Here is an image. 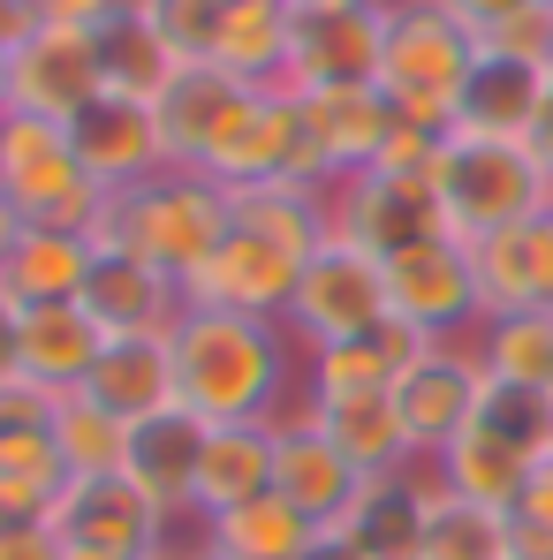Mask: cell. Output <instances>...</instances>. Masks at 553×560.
<instances>
[{"instance_id": "1", "label": "cell", "mask_w": 553, "mask_h": 560, "mask_svg": "<svg viewBox=\"0 0 553 560\" xmlns=\"http://www.w3.org/2000/svg\"><path fill=\"white\" fill-rule=\"evenodd\" d=\"M296 378V334L280 318H243V311H205L183 303L175 318V386L197 424H266L288 401Z\"/></svg>"}, {"instance_id": "2", "label": "cell", "mask_w": 553, "mask_h": 560, "mask_svg": "<svg viewBox=\"0 0 553 560\" xmlns=\"http://www.w3.org/2000/svg\"><path fill=\"white\" fill-rule=\"evenodd\" d=\"M235 212H228V189L197 167H160L152 183L114 189L92 220V250H129L145 266H160L168 280H197V266L228 243Z\"/></svg>"}, {"instance_id": "3", "label": "cell", "mask_w": 553, "mask_h": 560, "mask_svg": "<svg viewBox=\"0 0 553 560\" xmlns=\"http://www.w3.org/2000/svg\"><path fill=\"white\" fill-rule=\"evenodd\" d=\"M433 205H440V228H448L456 243H485V235H500V228L546 220L553 212V175L523 137H470V129H448V137H440V160H433Z\"/></svg>"}, {"instance_id": "4", "label": "cell", "mask_w": 553, "mask_h": 560, "mask_svg": "<svg viewBox=\"0 0 553 560\" xmlns=\"http://www.w3.org/2000/svg\"><path fill=\"white\" fill-rule=\"evenodd\" d=\"M477 77V31L456 23L440 0H387V46H379V92L417 129H456L462 92Z\"/></svg>"}, {"instance_id": "5", "label": "cell", "mask_w": 553, "mask_h": 560, "mask_svg": "<svg viewBox=\"0 0 553 560\" xmlns=\"http://www.w3.org/2000/svg\"><path fill=\"white\" fill-rule=\"evenodd\" d=\"M546 455H553V401L546 394H523V386H493L485 409H477L425 469H433L448 492H462V500L516 508L523 477L546 463Z\"/></svg>"}, {"instance_id": "6", "label": "cell", "mask_w": 553, "mask_h": 560, "mask_svg": "<svg viewBox=\"0 0 553 560\" xmlns=\"http://www.w3.org/2000/svg\"><path fill=\"white\" fill-rule=\"evenodd\" d=\"M387 318H394V303H387V258L371 243H357V235L326 228V243L303 258V280L288 295L296 349L311 357V349L371 341V334H387Z\"/></svg>"}, {"instance_id": "7", "label": "cell", "mask_w": 553, "mask_h": 560, "mask_svg": "<svg viewBox=\"0 0 553 560\" xmlns=\"http://www.w3.org/2000/svg\"><path fill=\"white\" fill-rule=\"evenodd\" d=\"M0 197L23 212V228H84L92 235L106 189L84 175L69 121L46 114H0Z\"/></svg>"}, {"instance_id": "8", "label": "cell", "mask_w": 553, "mask_h": 560, "mask_svg": "<svg viewBox=\"0 0 553 560\" xmlns=\"http://www.w3.org/2000/svg\"><path fill=\"white\" fill-rule=\"evenodd\" d=\"M99 92H106V54L84 23H31L8 46V114L77 121Z\"/></svg>"}, {"instance_id": "9", "label": "cell", "mask_w": 553, "mask_h": 560, "mask_svg": "<svg viewBox=\"0 0 553 560\" xmlns=\"http://www.w3.org/2000/svg\"><path fill=\"white\" fill-rule=\"evenodd\" d=\"M46 530H54L61 560H152L168 515L114 469V477H69Z\"/></svg>"}, {"instance_id": "10", "label": "cell", "mask_w": 553, "mask_h": 560, "mask_svg": "<svg viewBox=\"0 0 553 560\" xmlns=\"http://www.w3.org/2000/svg\"><path fill=\"white\" fill-rule=\"evenodd\" d=\"M387 303L402 326H417L425 341H470L477 334V273H470V243L417 235L402 250H387Z\"/></svg>"}, {"instance_id": "11", "label": "cell", "mask_w": 553, "mask_h": 560, "mask_svg": "<svg viewBox=\"0 0 553 560\" xmlns=\"http://www.w3.org/2000/svg\"><path fill=\"white\" fill-rule=\"evenodd\" d=\"M274 492L311 523V530H334V523H357L371 477L349 463V455L319 432V417L296 401V409L274 417Z\"/></svg>"}, {"instance_id": "12", "label": "cell", "mask_w": 553, "mask_h": 560, "mask_svg": "<svg viewBox=\"0 0 553 560\" xmlns=\"http://www.w3.org/2000/svg\"><path fill=\"white\" fill-rule=\"evenodd\" d=\"M485 394H493V378L477 364V341H433L410 372L394 378V409H402V424H410L417 463H433V455L456 440L462 424L485 409Z\"/></svg>"}, {"instance_id": "13", "label": "cell", "mask_w": 553, "mask_h": 560, "mask_svg": "<svg viewBox=\"0 0 553 560\" xmlns=\"http://www.w3.org/2000/svg\"><path fill=\"white\" fill-rule=\"evenodd\" d=\"M69 144H77V160H84V175H92L106 197L114 189H137L152 183L160 167H168V137H160V106L137 92H99L77 121H69Z\"/></svg>"}, {"instance_id": "14", "label": "cell", "mask_w": 553, "mask_h": 560, "mask_svg": "<svg viewBox=\"0 0 553 560\" xmlns=\"http://www.w3.org/2000/svg\"><path fill=\"white\" fill-rule=\"evenodd\" d=\"M303 280V258L280 250L251 228H228V243L197 266V280L183 288V303H205V311H243V318H280L288 326V295Z\"/></svg>"}, {"instance_id": "15", "label": "cell", "mask_w": 553, "mask_h": 560, "mask_svg": "<svg viewBox=\"0 0 553 560\" xmlns=\"http://www.w3.org/2000/svg\"><path fill=\"white\" fill-rule=\"evenodd\" d=\"M470 273H477V326L516 311H553V212L470 243Z\"/></svg>"}, {"instance_id": "16", "label": "cell", "mask_w": 553, "mask_h": 560, "mask_svg": "<svg viewBox=\"0 0 553 560\" xmlns=\"http://www.w3.org/2000/svg\"><path fill=\"white\" fill-rule=\"evenodd\" d=\"M99 409H114L122 424H152L168 409H183V386H175V334H114L99 349L92 378H84Z\"/></svg>"}, {"instance_id": "17", "label": "cell", "mask_w": 553, "mask_h": 560, "mask_svg": "<svg viewBox=\"0 0 553 560\" xmlns=\"http://www.w3.org/2000/svg\"><path fill=\"white\" fill-rule=\"evenodd\" d=\"M379 46H387V0L379 8H342V15H296L288 92H311V84H379Z\"/></svg>"}, {"instance_id": "18", "label": "cell", "mask_w": 553, "mask_h": 560, "mask_svg": "<svg viewBox=\"0 0 553 560\" xmlns=\"http://www.w3.org/2000/svg\"><path fill=\"white\" fill-rule=\"evenodd\" d=\"M303 98V121H311V137H319V152H326V175L334 183H349V175H365L371 160L387 152V137H394V106L379 84H311Z\"/></svg>"}, {"instance_id": "19", "label": "cell", "mask_w": 553, "mask_h": 560, "mask_svg": "<svg viewBox=\"0 0 553 560\" xmlns=\"http://www.w3.org/2000/svg\"><path fill=\"white\" fill-rule=\"evenodd\" d=\"M84 311L99 318V334H175L183 318V280H168L160 266L129 258V250H99L92 280H84Z\"/></svg>"}, {"instance_id": "20", "label": "cell", "mask_w": 553, "mask_h": 560, "mask_svg": "<svg viewBox=\"0 0 553 560\" xmlns=\"http://www.w3.org/2000/svg\"><path fill=\"white\" fill-rule=\"evenodd\" d=\"M197 447H205V424L189 409H168L152 424H129V455L122 477L160 508V515H197Z\"/></svg>"}, {"instance_id": "21", "label": "cell", "mask_w": 553, "mask_h": 560, "mask_svg": "<svg viewBox=\"0 0 553 560\" xmlns=\"http://www.w3.org/2000/svg\"><path fill=\"white\" fill-rule=\"evenodd\" d=\"M92 235L84 228H23L8 266H0V295L38 311V303H84V280H92Z\"/></svg>"}, {"instance_id": "22", "label": "cell", "mask_w": 553, "mask_h": 560, "mask_svg": "<svg viewBox=\"0 0 553 560\" xmlns=\"http://www.w3.org/2000/svg\"><path fill=\"white\" fill-rule=\"evenodd\" d=\"M251 84H235L220 61H197V69H175L168 92L152 98L160 106V137H168V167H197L212 152V137L228 129V114L243 106Z\"/></svg>"}, {"instance_id": "23", "label": "cell", "mask_w": 553, "mask_h": 560, "mask_svg": "<svg viewBox=\"0 0 553 560\" xmlns=\"http://www.w3.org/2000/svg\"><path fill=\"white\" fill-rule=\"evenodd\" d=\"M319 417V432L365 469V477H402L417 469V447H410V424L394 409V386L387 394H334V401H303Z\"/></svg>"}, {"instance_id": "24", "label": "cell", "mask_w": 553, "mask_h": 560, "mask_svg": "<svg viewBox=\"0 0 553 560\" xmlns=\"http://www.w3.org/2000/svg\"><path fill=\"white\" fill-rule=\"evenodd\" d=\"M546 98H553V77L539 69V61L477 54V77H470V92H462L456 129H470V137H523V144H531Z\"/></svg>"}, {"instance_id": "25", "label": "cell", "mask_w": 553, "mask_h": 560, "mask_svg": "<svg viewBox=\"0 0 553 560\" xmlns=\"http://www.w3.org/2000/svg\"><path fill=\"white\" fill-rule=\"evenodd\" d=\"M274 492V417L266 424H205L197 447V515H228L243 500Z\"/></svg>"}, {"instance_id": "26", "label": "cell", "mask_w": 553, "mask_h": 560, "mask_svg": "<svg viewBox=\"0 0 553 560\" xmlns=\"http://www.w3.org/2000/svg\"><path fill=\"white\" fill-rule=\"evenodd\" d=\"M212 61H220L235 84H288V61H296V8H288V0H220Z\"/></svg>"}, {"instance_id": "27", "label": "cell", "mask_w": 553, "mask_h": 560, "mask_svg": "<svg viewBox=\"0 0 553 560\" xmlns=\"http://www.w3.org/2000/svg\"><path fill=\"white\" fill-rule=\"evenodd\" d=\"M99 349H106V334H99V318L84 303H38V311H23V378L31 386L77 394L92 378Z\"/></svg>"}, {"instance_id": "28", "label": "cell", "mask_w": 553, "mask_h": 560, "mask_svg": "<svg viewBox=\"0 0 553 560\" xmlns=\"http://www.w3.org/2000/svg\"><path fill=\"white\" fill-rule=\"evenodd\" d=\"M417 560H516V523H508V508L462 500V492H448L440 477H425Z\"/></svg>"}, {"instance_id": "29", "label": "cell", "mask_w": 553, "mask_h": 560, "mask_svg": "<svg viewBox=\"0 0 553 560\" xmlns=\"http://www.w3.org/2000/svg\"><path fill=\"white\" fill-rule=\"evenodd\" d=\"M228 212H235V228H251V235H266L280 250H296V258H311L319 243H326V189L311 183H251V189H228Z\"/></svg>"}, {"instance_id": "30", "label": "cell", "mask_w": 553, "mask_h": 560, "mask_svg": "<svg viewBox=\"0 0 553 560\" xmlns=\"http://www.w3.org/2000/svg\"><path fill=\"white\" fill-rule=\"evenodd\" d=\"M0 477L69 485L61 447H54V394L31 386V378H8V386H0Z\"/></svg>"}, {"instance_id": "31", "label": "cell", "mask_w": 553, "mask_h": 560, "mask_svg": "<svg viewBox=\"0 0 553 560\" xmlns=\"http://www.w3.org/2000/svg\"><path fill=\"white\" fill-rule=\"evenodd\" d=\"M205 530H212V553H220V560H303V553H311V538H319L280 492H258V500L212 515Z\"/></svg>"}, {"instance_id": "32", "label": "cell", "mask_w": 553, "mask_h": 560, "mask_svg": "<svg viewBox=\"0 0 553 560\" xmlns=\"http://www.w3.org/2000/svg\"><path fill=\"white\" fill-rule=\"evenodd\" d=\"M470 341H477V364H485L493 386H523V394H546L553 386V311L485 318Z\"/></svg>"}, {"instance_id": "33", "label": "cell", "mask_w": 553, "mask_h": 560, "mask_svg": "<svg viewBox=\"0 0 553 560\" xmlns=\"http://www.w3.org/2000/svg\"><path fill=\"white\" fill-rule=\"evenodd\" d=\"M425 477L433 469H402V477H371L365 508H357V538L371 546V560H417V530H425Z\"/></svg>"}, {"instance_id": "34", "label": "cell", "mask_w": 553, "mask_h": 560, "mask_svg": "<svg viewBox=\"0 0 553 560\" xmlns=\"http://www.w3.org/2000/svg\"><path fill=\"white\" fill-rule=\"evenodd\" d=\"M54 447H61L69 477H114L129 455V424L77 386V394H54Z\"/></svg>"}, {"instance_id": "35", "label": "cell", "mask_w": 553, "mask_h": 560, "mask_svg": "<svg viewBox=\"0 0 553 560\" xmlns=\"http://www.w3.org/2000/svg\"><path fill=\"white\" fill-rule=\"evenodd\" d=\"M99 54H106V92H137V98H160L168 92V77L183 69L152 31H145V15L129 8V15H114L106 31H99Z\"/></svg>"}, {"instance_id": "36", "label": "cell", "mask_w": 553, "mask_h": 560, "mask_svg": "<svg viewBox=\"0 0 553 560\" xmlns=\"http://www.w3.org/2000/svg\"><path fill=\"white\" fill-rule=\"evenodd\" d=\"M137 15H145V31L183 61H212V38H220V0H137Z\"/></svg>"}, {"instance_id": "37", "label": "cell", "mask_w": 553, "mask_h": 560, "mask_svg": "<svg viewBox=\"0 0 553 560\" xmlns=\"http://www.w3.org/2000/svg\"><path fill=\"white\" fill-rule=\"evenodd\" d=\"M508 523H516V560H553V455L523 477Z\"/></svg>"}, {"instance_id": "38", "label": "cell", "mask_w": 553, "mask_h": 560, "mask_svg": "<svg viewBox=\"0 0 553 560\" xmlns=\"http://www.w3.org/2000/svg\"><path fill=\"white\" fill-rule=\"evenodd\" d=\"M54 500H61V485H46V477H0V530H38L54 515Z\"/></svg>"}, {"instance_id": "39", "label": "cell", "mask_w": 553, "mask_h": 560, "mask_svg": "<svg viewBox=\"0 0 553 560\" xmlns=\"http://www.w3.org/2000/svg\"><path fill=\"white\" fill-rule=\"evenodd\" d=\"M137 0H31L38 23H84V31H106L114 15H129Z\"/></svg>"}, {"instance_id": "40", "label": "cell", "mask_w": 553, "mask_h": 560, "mask_svg": "<svg viewBox=\"0 0 553 560\" xmlns=\"http://www.w3.org/2000/svg\"><path fill=\"white\" fill-rule=\"evenodd\" d=\"M23 378V303L0 295V386Z\"/></svg>"}, {"instance_id": "41", "label": "cell", "mask_w": 553, "mask_h": 560, "mask_svg": "<svg viewBox=\"0 0 553 560\" xmlns=\"http://www.w3.org/2000/svg\"><path fill=\"white\" fill-rule=\"evenodd\" d=\"M456 23H470V31H493V23H508L516 8H531V0H440Z\"/></svg>"}, {"instance_id": "42", "label": "cell", "mask_w": 553, "mask_h": 560, "mask_svg": "<svg viewBox=\"0 0 553 560\" xmlns=\"http://www.w3.org/2000/svg\"><path fill=\"white\" fill-rule=\"evenodd\" d=\"M0 560H61V546H54L46 523L38 530H0Z\"/></svg>"}, {"instance_id": "43", "label": "cell", "mask_w": 553, "mask_h": 560, "mask_svg": "<svg viewBox=\"0 0 553 560\" xmlns=\"http://www.w3.org/2000/svg\"><path fill=\"white\" fill-rule=\"evenodd\" d=\"M303 560H371V546L349 530V523H334V530H319V538H311V553H303Z\"/></svg>"}, {"instance_id": "44", "label": "cell", "mask_w": 553, "mask_h": 560, "mask_svg": "<svg viewBox=\"0 0 553 560\" xmlns=\"http://www.w3.org/2000/svg\"><path fill=\"white\" fill-rule=\"evenodd\" d=\"M31 23H38V15H31V0H0V54H8Z\"/></svg>"}, {"instance_id": "45", "label": "cell", "mask_w": 553, "mask_h": 560, "mask_svg": "<svg viewBox=\"0 0 553 560\" xmlns=\"http://www.w3.org/2000/svg\"><path fill=\"white\" fill-rule=\"evenodd\" d=\"M15 235H23V212L0 197V266H8V250H15Z\"/></svg>"}, {"instance_id": "46", "label": "cell", "mask_w": 553, "mask_h": 560, "mask_svg": "<svg viewBox=\"0 0 553 560\" xmlns=\"http://www.w3.org/2000/svg\"><path fill=\"white\" fill-rule=\"evenodd\" d=\"M296 15H342V8H379V0H288Z\"/></svg>"}, {"instance_id": "47", "label": "cell", "mask_w": 553, "mask_h": 560, "mask_svg": "<svg viewBox=\"0 0 553 560\" xmlns=\"http://www.w3.org/2000/svg\"><path fill=\"white\" fill-rule=\"evenodd\" d=\"M531 152L546 160V175H553V98H546V114H539V129H531Z\"/></svg>"}, {"instance_id": "48", "label": "cell", "mask_w": 553, "mask_h": 560, "mask_svg": "<svg viewBox=\"0 0 553 560\" xmlns=\"http://www.w3.org/2000/svg\"><path fill=\"white\" fill-rule=\"evenodd\" d=\"M0 114H8V54H0Z\"/></svg>"}, {"instance_id": "49", "label": "cell", "mask_w": 553, "mask_h": 560, "mask_svg": "<svg viewBox=\"0 0 553 560\" xmlns=\"http://www.w3.org/2000/svg\"><path fill=\"white\" fill-rule=\"evenodd\" d=\"M546 77H553V54H546Z\"/></svg>"}, {"instance_id": "50", "label": "cell", "mask_w": 553, "mask_h": 560, "mask_svg": "<svg viewBox=\"0 0 553 560\" xmlns=\"http://www.w3.org/2000/svg\"><path fill=\"white\" fill-rule=\"evenodd\" d=\"M205 560H220V553H205Z\"/></svg>"}, {"instance_id": "51", "label": "cell", "mask_w": 553, "mask_h": 560, "mask_svg": "<svg viewBox=\"0 0 553 560\" xmlns=\"http://www.w3.org/2000/svg\"><path fill=\"white\" fill-rule=\"evenodd\" d=\"M546 401H553V386H546Z\"/></svg>"}, {"instance_id": "52", "label": "cell", "mask_w": 553, "mask_h": 560, "mask_svg": "<svg viewBox=\"0 0 553 560\" xmlns=\"http://www.w3.org/2000/svg\"><path fill=\"white\" fill-rule=\"evenodd\" d=\"M152 560H160V553H152Z\"/></svg>"}]
</instances>
